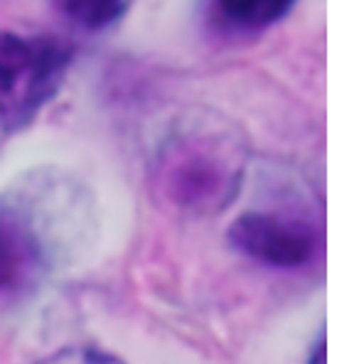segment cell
Instances as JSON below:
<instances>
[{
  "label": "cell",
  "mask_w": 364,
  "mask_h": 364,
  "mask_svg": "<svg viewBox=\"0 0 364 364\" xmlns=\"http://www.w3.org/2000/svg\"><path fill=\"white\" fill-rule=\"evenodd\" d=\"M308 364H328V342H325V333H320V340L315 345V350L310 352Z\"/></svg>",
  "instance_id": "cell-8"
},
{
  "label": "cell",
  "mask_w": 364,
  "mask_h": 364,
  "mask_svg": "<svg viewBox=\"0 0 364 364\" xmlns=\"http://www.w3.org/2000/svg\"><path fill=\"white\" fill-rule=\"evenodd\" d=\"M72 45L50 35L0 30V141L20 131L60 91Z\"/></svg>",
  "instance_id": "cell-2"
},
{
  "label": "cell",
  "mask_w": 364,
  "mask_h": 364,
  "mask_svg": "<svg viewBox=\"0 0 364 364\" xmlns=\"http://www.w3.org/2000/svg\"><path fill=\"white\" fill-rule=\"evenodd\" d=\"M239 254L269 269L301 271L320 261L323 224L296 210H251L239 214L227 232Z\"/></svg>",
  "instance_id": "cell-3"
},
{
  "label": "cell",
  "mask_w": 364,
  "mask_h": 364,
  "mask_svg": "<svg viewBox=\"0 0 364 364\" xmlns=\"http://www.w3.org/2000/svg\"><path fill=\"white\" fill-rule=\"evenodd\" d=\"M45 266V244L32 222L0 205V303L18 298L40 281Z\"/></svg>",
  "instance_id": "cell-4"
},
{
  "label": "cell",
  "mask_w": 364,
  "mask_h": 364,
  "mask_svg": "<svg viewBox=\"0 0 364 364\" xmlns=\"http://www.w3.org/2000/svg\"><path fill=\"white\" fill-rule=\"evenodd\" d=\"M246 143L227 126H187L158 148L151 187L160 207L178 217H214L242 190Z\"/></svg>",
  "instance_id": "cell-1"
},
{
  "label": "cell",
  "mask_w": 364,
  "mask_h": 364,
  "mask_svg": "<svg viewBox=\"0 0 364 364\" xmlns=\"http://www.w3.org/2000/svg\"><path fill=\"white\" fill-rule=\"evenodd\" d=\"M212 23L222 28L229 35H251V32L269 30L276 23H281L296 3L291 0H246V3H237V0H224V3L210 5Z\"/></svg>",
  "instance_id": "cell-5"
},
{
  "label": "cell",
  "mask_w": 364,
  "mask_h": 364,
  "mask_svg": "<svg viewBox=\"0 0 364 364\" xmlns=\"http://www.w3.org/2000/svg\"><path fill=\"white\" fill-rule=\"evenodd\" d=\"M37 364H123V362L104 350L79 345V347H64V350L45 357V360H40Z\"/></svg>",
  "instance_id": "cell-7"
},
{
  "label": "cell",
  "mask_w": 364,
  "mask_h": 364,
  "mask_svg": "<svg viewBox=\"0 0 364 364\" xmlns=\"http://www.w3.org/2000/svg\"><path fill=\"white\" fill-rule=\"evenodd\" d=\"M67 18L87 30H104L116 25L128 13L131 3L121 0H74V3H57Z\"/></svg>",
  "instance_id": "cell-6"
}]
</instances>
